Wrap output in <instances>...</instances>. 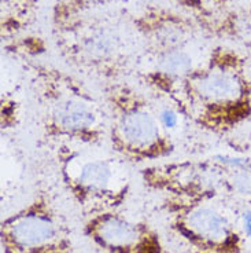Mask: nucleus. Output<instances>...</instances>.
Instances as JSON below:
<instances>
[{
  "mask_svg": "<svg viewBox=\"0 0 251 253\" xmlns=\"http://www.w3.org/2000/svg\"><path fill=\"white\" fill-rule=\"evenodd\" d=\"M203 131L222 135L251 119V77L238 51L217 45L189 75L172 101Z\"/></svg>",
  "mask_w": 251,
  "mask_h": 253,
  "instance_id": "obj_1",
  "label": "nucleus"
},
{
  "mask_svg": "<svg viewBox=\"0 0 251 253\" xmlns=\"http://www.w3.org/2000/svg\"><path fill=\"white\" fill-rule=\"evenodd\" d=\"M44 136L61 143L96 146L107 135V112L88 87L68 72L28 62Z\"/></svg>",
  "mask_w": 251,
  "mask_h": 253,
  "instance_id": "obj_2",
  "label": "nucleus"
},
{
  "mask_svg": "<svg viewBox=\"0 0 251 253\" xmlns=\"http://www.w3.org/2000/svg\"><path fill=\"white\" fill-rule=\"evenodd\" d=\"M107 136L117 156L132 164L157 161L175 153V142L151 102L129 83L103 87Z\"/></svg>",
  "mask_w": 251,
  "mask_h": 253,
  "instance_id": "obj_3",
  "label": "nucleus"
},
{
  "mask_svg": "<svg viewBox=\"0 0 251 253\" xmlns=\"http://www.w3.org/2000/svg\"><path fill=\"white\" fill-rule=\"evenodd\" d=\"M57 163L68 193L88 216L118 211L129 197L131 177L119 157L61 143Z\"/></svg>",
  "mask_w": 251,
  "mask_h": 253,
  "instance_id": "obj_4",
  "label": "nucleus"
},
{
  "mask_svg": "<svg viewBox=\"0 0 251 253\" xmlns=\"http://www.w3.org/2000/svg\"><path fill=\"white\" fill-rule=\"evenodd\" d=\"M58 51L66 62L106 83L118 82L129 69V50L111 19L88 13L52 25Z\"/></svg>",
  "mask_w": 251,
  "mask_h": 253,
  "instance_id": "obj_5",
  "label": "nucleus"
},
{
  "mask_svg": "<svg viewBox=\"0 0 251 253\" xmlns=\"http://www.w3.org/2000/svg\"><path fill=\"white\" fill-rule=\"evenodd\" d=\"M1 253H75L68 221L44 191L0 224Z\"/></svg>",
  "mask_w": 251,
  "mask_h": 253,
  "instance_id": "obj_6",
  "label": "nucleus"
},
{
  "mask_svg": "<svg viewBox=\"0 0 251 253\" xmlns=\"http://www.w3.org/2000/svg\"><path fill=\"white\" fill-rule=\"evenodd\" d=\"M162 208L172 231L191 253H242V235L213 200L165 197Z\"/></svg>",
  "mask_w": 251,
  "mask_h": 253,
  "instance_id": "obj_7",
  "label": "nucleus"
},
{
  "mask_svg": "<svg viewBox=\"0 0 251 253\" xmlns=\"http://www.w3.org/2000/svg\"><path fill=\"white\" fill-rule=\"evenodd\" d=\"M147 189L181 200H214L224 193L222 169L210 157L145 167L140 171Z\"/></svg>",
  "mask_w": 251,
  "mask_h": 253,
  "instance_id": "obj_8",
  "label": "nucleus"
},
{
  "mask_svg": "<svg viewBox=\"0 0 251 253\" xmlns=\"http://www.w3.org/2000/svg\"><path fill=\"white\" fill-rule=\"evenodd\" d=\"M84 234L106 253H163L161 235L152 226L118 211L88 216Z\"/></svg>",
  "mask_w": 251,
  "mask_h": 253,
  "instance_id": "obj_9",
  "label": "nucleus"
},
{
  "mask_svg": "<svg viewBox=\"0 0 251 253\" xmlns=\"http://www.w3.org/2000/svg\"><path fill=\"white\" fill-rule=\"evenodd\" d=\"M132 24L148 52L191 47L202 31L185 13L159 4L142 7L132 15Z\"/></svg>",
  "mask_w": 251,
  "mask_h": 253,
  "instance_id": "obj_10",
  "label": "nucleus"
},
{
  "mask_svg": "<svg viewBox=\"0 0 251 253\" xmlns=\"http://www.w3.org/2000/svg\"><path fill=\"white\" fill-rule=\"evenodd\" d=\"M201 62L195 55L192 45L148 52L147 68L142 70L140 76L147 87L172 102L176 98L184 80Z\"/></svg>",
  "mask_w": 251,
  "mask_h": 253,
  "instance_id": "obj_11",
  "label": "nucleus"
},
{
  "mask_svg": "<svg viewBox=\"0 0 251 253\" xmlns=\"http://www.w3.org/2000/svg\"><path fill=\"white\" fill-rule=\"evenodd\" d=\"M206 33L239 39L240 18L229 6L232 0H172Z\"/></svg>",
  "mask_w": 251,
  "mask_h": 253,
  "instance_id": "obj_12",
  "label": "nucleus"
},
{
  "mask_svg": "<svg viewBox=\"0 0 251 253\" xmlns=\"http://www.w3.org/2000/svg\"><path fill=\"white\" fill-rule=\"evenodd\" d=\"M214 158L222 169L224 193L251 205V157L217 154Z\"/></svg>",
  "mask_w": 251,
  "mask_h": 253,
  "instance_id": "obj_13",
  "label": "nucleus"
},
{
  "mask_svg": "<svg viewBox=\"0 0 251 253\" xmlns=\"http://www.w3.org/2000/svg\"><path fill=\"white\" fill-rule=\"evenodd\" d=\"M38 0H0L1 38L10 39L24 32L36 18Z\"/></svg>",
  "mask_w": 251,
  "mask_h": 253,
  "instance_id": "obj_14",
  "label": "nucleus"
},
{
  "mask_svg": "<svg viewBox=\"0 0 251 253\" xmlns=\"http://www.w3.org/2000/svg\"><path fill=\"white\" fill-rule=\"evenodd\" d=\"M114 0H55L52 7V25L62 24L82 14L94 13V10L110 4Z\"/></svg>",
  "mask_w": 251,
  "mask_h": 253,
  "instance_id": "obj_15",
  "label": "nucleus"
},
{
  "mask_svg": "<svg viewBox=\"0 0 251 253\" xmlns=\"http://www.w3.org/2000/svg\"><path fill=\"white\" fill-rule=\"evenodd\" d=\"M243 228H245L246 235L251 241V211L246 212L245 215H243Z\"/></svg>",
  "mask_w": 251,
  "mask_h": 253,
  "instance_id": "obj_16",
  "label": "nucleus"
},
{
  "mask_svg": "<svg viewBox=\"0 0 251 253\" xmlns=\"http://www.w3.org/2000/svg\"><path fill=\"white\" fill-rule=\"evenodd\" d=\"M247 22H249V26H250V29H251V1H250V6H249V10H247ZM250 44H251V39H250Z\"/></svg>",
  "mask_w": 251,
  "mask_h": 253,
  "instance_id": "obj_17",
  "label": "nucleus"
}]
</instances>
